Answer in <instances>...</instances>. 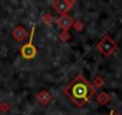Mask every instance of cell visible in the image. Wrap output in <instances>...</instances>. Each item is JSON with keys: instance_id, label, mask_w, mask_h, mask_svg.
<instances>
[{"instance_id": "obj_1", "label": "cell", "mask_w": 122, "mask_h": 115, "mask_svg": "<svg viewBox=\"0 0 122 115\" xmlns=\"http://www.w3.org/2000/svg\"><path fill=\"white\" fill-rule=\"evenodd\" d=\"M64 92L70 97V99L77 107L80 108L90 101V98L95 94V88L87 82V79H85V77L78 74L65 88Z\"/></svg>"}, {"instance_id": "obj_15", "label": "cell", "mask_w": 122, "mask_h": 115, "mask_svg": "<svg viewBox=\"0 0 122 115\" xmlns=\"http://www.w3.org/2000/svg\"><path fill=\"white\" fill-rule=\"evenodd\" d=\"M116 115H118V114H116Z\"/></svg>"}, {"instance_id": "obj_12", "label": "cell", "mask_w": 122, "mask_h": 115, "mask_svg": "<svg viewBox=\"0 0 122 115\" xmlns=\"http://www.w3.org/2000/svg\"><path fill=\"white\" fill-rule=\"evenodd\" d=\"M43 22H44L46 24H50V23L53 22V16H51L50 13L44 15V16H43Z\"/></svg>"}, {"instance_id": "obj_9", "label": "cell", "mask_w": 122, "mask_h": 115, "mask_svg": "<svg viewBox=\"0 0 122 115\" xmlns=\"http://www.w3.org/2000/svg\"><path fill=\"white\" fill-rule=\"evenodd\" d=\"M104 85V79L101 76H97L93 80V88H102Z\"/></svg>"}, {"instance_id": "obj_14", "label": "cell", "mask_w": 122, "mask_h": 115, "mask_svg": "<svg viewBox=\"0 0 122 115\" xmlns=\"http://www.w3.org/2000/svg\"><path fill=\"white\" fill-rule=\"evenodd\" d=\"M66 1H67V4L70 5V7H72V6L76 4V0H66Z\"/></svg>"}, {"instance_id": "obj_2", "label": "cell", "mask_w": 122, "mask_h": 115, "mask_svg": "<svg viewBox=\"0 0 122 115\" xmlns=\"http://www.w3.org/2000/svg\"><path fill=\"white\" fill-rule=\"evenodd\" d=\"M118 48L117 43L110 37V36H104L97 44V49L104 55V56H109L111 55L116 49Z\"/></svg>"}, {"instance_id": "obj_11", "label": "cell", "mask_w": 122, "mask_h": 115, "mask_svg": "<svg viewBox=\"0 0 122 115\" xmlns=\"http://www.w3.org/2000/svg\"><path fill=\"white\" fill-rule=\"evenodd\" d=\"M59 37H60V40H61V41H64V42H65V41H67V40H70V38H71V35H70L67 31H64V30H62V32H61V34L59 35Z\"/></svg>"}, {"instance_id": "obj_4", "label": "cell", "mask_w": 122, "mask_h": 115, "mask_svg": "<svg viewBox=\"0 0 122 115\" xmlns=\"http://www.w3.org/2000/svg\"><path fill=\"white\" fill-rule=\"evenodd\" d=\"M53 9L61 16L67 15V12L70 11V5L67 4L66 0H55L54 4H53Z\"/></svg>"}, {"instance_id": "obj_8", "label": "cell", "mask_w": 122, "mask_h": 115, "mask_svg": "<svg viewBox=\"0 0 122 115\" xmlns=\"http://www.w3.org/2000/svg\"><path fill=\"white\" fill-rule=\"evenodd\" d=\"M97 101H98L99 104H107L110 101V96L105 92H99L97 95Z\"/></svg>"}, {"instance_id": "obj_5", "label": "cell", "mask_w": 122, "mask_h": 115, "mask_svg": "<svg viewBox=\"0 0 122 115\" xmlns=\"http://www.w3.org/2000/svg\"><path fill=\"white\" fill-rule=\"evenodd\" d=\"M73 18L68 15H64V16H60V18H57V25L62 29L64 31H67L71 26H73Z\"/></svg>"}, {"instance_id": "obj_13", "label": "cell", "mask_w": 122, "mask_h": 115, "mask_svg": "<svg viewBox=\"0 0 122 115\" xmlns=\"http://www.w3.org/2000/svg\"><path fill=\"white\" fill-rule=\"evenodd\" d=\"M1 109H3L4 111H5V110H7V109H10V105H9L7 103H3V104H1Z\"/></svg>"}, {"instance_id": "obj_10", "label": "cell", "mask_w": 122, "mask_h": 115, "mask_svg": "<svg viewBox=\"0 0 122 115\" xmlns=\"http://www.w3.org/2000/svg\"><path fill=\"white\" fill-rule=\"evenodd\" d=\"M73 28H74L77 31H81V30L84 29V24H83L81 21H76V22L73 23Z\"/></svg>"}, {"instance_id": "obj_7", "label": "cell", "mask_w": 122, "mask_h": 115, "mask_svg": "<svg viewBox=\"0 0 122 115\" xmlns=\"http://www.w3.org/2000/svg\"><path fill=\"white\" fill-rule=\"evenodd\" d=\"M36 98H37V101H38L40 103H42V104H48V103L50 102V99H51V96H50V94H49L48 91L42 90V91L38 92V95L36 96Z\"/></svg>"}, {"instance_id": "obj_6", "label": "cell", "mask_w": 122, "mask_h": 115, "mask_svg": "<svg viewBox=\"0 0 122 115\" xmlns=\"http://www.w3.org/2000/svg\"><path fill=\"white\" fill-rule=\"evenodd\" d=\"M12 36H13L18 42H22V41H24V40L26 38L28 31H26V29H25L24 26L18 25V26H16V28L12 30Z\"/></svg>"}, {"instance_id": "obj_3", "label": "cell", "mask_w": 122, "mask_h": 115, "mask_svg": "<svg viewBox=\"0 0 122 115\" xmlns=\"http://www.w3.org/2000/svg\"><path fill=\"white\" fill-rule=\"evenodd\" d=\"M34 34H35V28H32V30H31V36H30L29 42L25 43V44H23L22 48H20V55L24 58V59H26V60H32V59H35L36 55H37V53H38L36 46L32 43Z\"/></svg>"}]
</instances>
